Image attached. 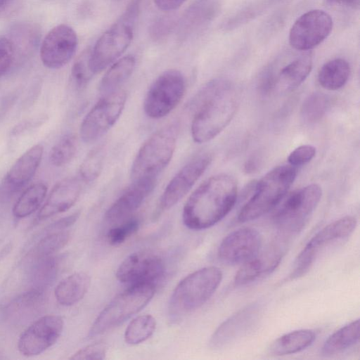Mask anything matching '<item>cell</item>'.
<instances>
[{
    "instance_id": "1",
    "label": "cell",
    "mask_w": 360,
    "mask_h": 360,
    "mask_svg": "<svg viewBox=\"0 0 360 360\" xmlns=\"http://www.w3.org/2000/svg\"><path fill=\"white\" fill-rule=\"evenodd\" d=\"M238 98L236 88L227 79L218 78L207 82L189 105L194 112L191 127L193 141L205 143L223 131L236 112Z\"/></svg>"
},
{
    "instance_id": "2",
    "label": "cell",
    "mask_w": 360,
    "mask_h": 360,
    "mask_svg": "<svg viewBox=\"0 0 360 360\" xmlns=\"http://www.w3.org/2000/svg\"><path fill=\"white\" fill-rule=\"evenodd\" d=\"M237 182L226 174L205 180L190 195L183 210L184 224L193 230L210 228L232 210L237 199Z\"/></svg>"
},
{
    "instance_id": "3",
    "label": "cell",
    "mask_w": 360,
    "mask_h": 360,
    "mask_svg": "<svg viewBox=\"0 0 360 360\" xmlns=\"http://www.w3.org/2000/svg\"><path fill=\"white\" fill-rule=\"evenodd\" d=\"M222 279L217 266L198 269L183 278L174 290L168 304V316L177 322L203 305L214 293Z\"/></svg>"
},
{
    "instance_id": "4",
    "label": "cell",
    "mask_w": 360,
    "mask_h": 360,
    "mask_svg": "<svg viewBox=\"0 0 360 360\" xmlns=\"http://www.w3.org/2000/svg\"><path fill=\"white\" fill-rule=\"evenodd\" d=\"M296 175L295 167L290 165H280L269 171L255 185V191L241 208L238 220L250 221L274 208L286 195Z\"/></svg>"
},
{
    "instance_id": "5",
    "label": "cell",
    "mask_w": 360,
    "mask_h": 360,
    "mask_svg": "<svg viewBox=\"0 0 360 360\" xmlns=\"http://www.w3.org/2000/svg\"><path fill=\"white\" fill-rule=\"evenodd\" d=\"M177 134V125L171 124L155 132L142 144L131 165L132 181L157 178L172 158Z\"/></svg>"
},
{
    "instance_id": "6",
    "label": "cell",
    "mask_w": 360,
    "mask_h": 360,
    "mask_svg": "<svg viewBox=\"0 0 360 360\" xmlns=\"http://www.w3.org/2000/svg\"><path fill=\"white\" fill-rule=\"evenodd\" d=\"M155 285H132L116 296L98 314L92 324L89 337L101 335L120 325L141 311L150 301Z\"/></svg>"
},
{
    "instance_id": "7",
    "label": "cell",
    "mask_w": 360,
    "mask_h": 360,
    "mask_svg": "<svg viewBox=\"0 0 360 360\" xmlns=\"http://www.w3.org/2000/svg\"><path fill=\"white\" fill-rule=\"evenodd\" d=\"M186 89L184 75L177 70L161 73L150 86L143 102L146 115L160 119L169 114L181 102Z\"/></svg>"
},
{
    "instance_id": "8",
    "label": "cell",
    "mask_w": 360,
    "mask_h": 360,
    "mask_svg": "<svg viewBox=\"0 0 360 360\" xmlns=\"http://www.w3.org/2000/svg\"><path fill=\"white\" fill-rule=\"evenodd\" d=\"M321 195V188L316 184L294 191L287 196L275 212V225L285 233L300 231L319 202Z\"/></svg>"
},
{
    "instance_id": "9",
    "label": "cell",
    "mask_w": 360,
    "mask_h": 360,
    "mask_svg": "<svg viewBox=\"0 0 360 360\" xmlns=\"http://www.w3.org/2000/svg\"><path fill=\"white\" fill-rule=\"evenodd\" d=\"M134 24L122 15L100 37L89 52V63L94 74L105 69L125 51L133 39Z\"/></svg>"
},
{
    "instance_id": "10",
    "label": "cell",
    "mask_w": 360,
    "mask_h": 360,
    "mask_svg": "<svg viewBox=\"0 0 360 360\" xmlns=\"http://www.w3.org/2000/svg\"><path fill=\"white\" fill-rule=\"evenodd\" d=\"M127 101L125 91L117 89L104 94L89 111L80 126L85 143L94 142L103 136L120 118Z\"/></svg>"
},
{
    "instance_id": "11",
    "label": "cell",
    "mask_w": 360,
    "mask_h": 360,
    "mask_svg": "<svg viewBox=\"0 0 360 360\" xmlns=\"http://www.w3.org/2000/svg\"><path fill=\"white\" fill-rule=\"evenodd\" d=\"M357 224L355 217L346 216L326 225L307 243L296 258L289 279L304 275L314 262L319 252L333 242L349 236Z\"/></svg>"
},
{
    "instance_id": "12",
    "label": "cell",
    "mask_w": 360,
    "mask_h": 360,
    "mask_svg": "<svg viewBox=\"0 0 360 360\" xmlns=\"http://www.w3.org/2000/svg\"><path fill=\"white\" fill-rule=\"evenodd\" d=\"M333 29V20L324 11L314 9L302 14L294 22L289 42L295 50L309 51L323 41Z\"/></svg>"
},
{
    "instance_id": "13",
    "label": "cell",
    "mask_w": 360,
    "mask_h": 360,
    "mask_svg": "<svg viewBox=\"0 0 360 360\" xmlns=\"http://www.w3.org/2000/svg\"><path fill=\"white\" fill-rule=\"evenodd\" d=\"M211 161L210 154L205 153L195 156L183 166L165 187L155 215H160L179 202L193 188Z\"/></svg>"
},
{
    "instance_id": "14",
    "label": "cell",
    "mask_w": 360,
    "mask_h": 360,
    "mask_svg": "<svg viewBox=\"0 0 360 360\" xmlns=\"http://www.w3.org/2000/svg\"><path fill=\"white\" fill-rule=\"evenodd\" d=\"M311 68V55L303 51L280 67L272 65L266 70L261 81L262 89L265 93L292 90L305 80Z\"/></svg>"
},
{
    "instance_id": "15",
    "label": "cell",
    "mask_w": 360,
    "mask_h": 360,
    "mask_svg": "<svg viewBox=\"0 0 360 360\" xmlns=\"http://www.w3.org/2000/svg\"><path fill=\"white\" fill-rule=\"evenodd\" d=\"M165 264L158 255L139 251L127 257L116 271L117 278L131 285L143 283L155 285L164 275Z\"/></svg>"
},
{
    "instance_id": "16",
    "label": "cell",
    "mask_w": 360,
    "mask_h": 360,
    "mask_svg": "<svg viewBox=\"0 0 360 360\" xmlns=\"http://www.w3.org/2000/svg\"><path fill=\"white\" fill-rule=\"evenodd\" d=\"M77 45V36L72 27L58 25L47 33L41 44V62L48 68H60L72 59Z\"/></svg>"
},
{
    "instance_id": "17",
    "label": "cell",
    "mask_w": 360,
    "mask_h": 360,
    "mask_svg": "<svg viewBox=\"0 0 360 360\" xmlns=\"http://www.w3.org/2000/svg\"><path fill=\"white\" fill-rule=\"evenodd\" d=\"M63 328V321L60 316H44L21 335L18 344V350L26 356L38 355L57 341Z\"/></svg>"
},
{
    "instance_id": "18",
    "label": "cell",
    "mask_w": 360,
    "mask_h": 360,
    "mask_svg": "<svg viewBox=\"0 0 360 360\" xmlns=\"http://www.w3.org/2000/svg\"><path fill=\"white\" fill-rule=\"evenodd\" d=\"M262 237L252 228H240L229 233L221 242L217 255L224 264H243L259 252Z\"/></svg>"
},
{
    "instance_id": "19",
    "label": "cell",
    "mask_w": 360,
    "mask_h": 360,
    "mask_svg": "<svg viewBox=\"0 0 360 360\" xmlns=\"http://www.w3.org/2000/svg\"><path fill=\"white\" fill-rule=\"evenodd\" d=\"M43 152V146L36 144L15 162L1 184L0 198L11 197L32 179L41 161Z\"/></svg>"
},
{
    "instance_id": "20",
    "label": "cell",
    "mask_w": 360,
    "mask_h": 360,
    "mask_svg": "<svg viewBox=\"0 0 360 360\" xmlns=\"http://www.w3.org/2000/svg\"><path fill=\"white\" fill-rule=\"evenodd\" d=\"M259 314L260 307L256 303L239 310L217 328L210 340V347L221 349L229 345L251 329Z\"/></svg>"
},
{
    "instance_id": "21",
    "label": "cell",
    "mask_w": 360,
    "mask_h": 360,
    "mask_svg": "<svg viewBox=\"0 0 360 360\" xmlns=\"http://www.w3.org/2000/svg\"><path fill=\"white\" fill-rule=\"evenodd\" d=\"M157 178H147L132 181L115 201L109 207L105 219L116 223L128 217L135 212L153 191Z\"/></svg>"
},
{
    "instance_id": "22",
    "label": "cell",
    "mask_w": 360,
    "mask_h": 360,
    "mask_svg": "<svg viewBox=\"0 0 360 360\" xmlns=\"http://www.w3.org/2000/svg\"><path fill=\"white\" fill-rule=\"evenodd\" d=\"M282 255V250L277 246H271L259 252L241 265L234 277V285H248L269 274L279 265Z\"/></svg>"
},
{
    "instance_id": "23",
    "label": "cell",
    "mask_w": 360,
    "mask_h": 360,
    "mask_svg": "<svg viewBox=\"0 0 360 360\" xmlns=\"http://www.w3.org/2000/svg\"><path fill=\"white\" fill-rule=\"evenodd\" d=\"M81 191L82 185L77 178H65L58 182L39 210L38 219L43 220L69 210L77 200Z\"/></svg>"
},
{
    "instance_id": "24",
    "label": "cell",
    "mask_w": 360,
    "mask_h": 360,
    "mask_svg": "<svg viewBox=\"0 0 360 360\" xmlns=\"http://www.w3.org/2000/svg\"><path fill=\"white\" fill-rule=\"evenodd\" d=\"M44 291L30 289L5 305L1 313L12 323H24L37 317L44 309Z\"/></svg>"
},
{
    "instance_id": "25",
    "label": "cell",
    "mask_w": 360,
    "mask_h": 360,
    "mask_svg": "<svg viewBox=\"0 0 360 360\" xmlns=\"http://www.w3.org/2000/svg\"><path fill=\"white\" fill-rule=\"evenodd\" d=\"M218 11L217 0H195L177 22L176 35L183 41L210 22Z\"/></svg>"
},
{
    "instance_id": "26",
    "label": "cell",
    "mask_w": 360,
    "mask_h": 360,
    "mask_svg": "<svg viewBox=\"0 0 360 360\" xmlns=\"http://www.w3.org/2000/svg\"><path fill=\"white\" fill-rule=\"evenodd\" d=\"M91 285L90 276L84 272L74 273L63 279L55 289L58 302L63 306H71L80 301Z\"/></svg>"
},
{
    "instance_id": "27",
    "label": "cell",
    "mask_w": 360,
    "mask_h": 360,
    "mask_svg": "<svg viewBox=\"0 0 360 360\" xmlns=\"http://www.w3.org/2000/svg\"><path fill=\"white\" fill-rule=\"evenodd\" d=\"M316 333L310 329H300L284 334L275 340L269 352L275 356L295 354L309 347L314 342Z\"/></svg>"
},
{
    "instance_id": "28",
    "label": "cell",
    "mask_w": 360,
    "mask_h": 360,
    "mask_svg": "<svg viewBox=\"0 0 360 360\" xmlns=\"http://www.w3.org/2000/svg\"><path fill=\"white\" fill-rule=\"evenodd\" d=\"M359 340V320L344 326L330 335L321 347V354L325 356L342 353L356 345Z\"/></svg>"
},
{
    "instance_id": "29",
    "label": "cell",
    "mask_w": 360,
    "mask_h": 360,
    "mask_svg": "<svg viewBox=\"0 0 360 360\" xmlns=\"http://www.w3.org/2000/svg\"><path fill=\"white\" fill-rule=\"evenodd\" d=\"M135 65L136 58L132 55L124 56L113 63L101 80V92L106 94L117 90L131 75Z\"/></svg>"
},
{
    "instance_id": "30",
    "label": "cell",
    "mask_w": 360,
    "mask_h": 360,
    "mask_svg": "<svg viewBox=\"0 0 360 360\" xmlns=\"http://www.w3.org/2000/svg\"><path fill=\"white\" fill-rule=\"evenodd\" d=\"M350 74V67L343 58H335L326 63L318 74L320 85L326 89L338 90L347 83Z\"/></svg>"
},
{
    "instance_id": "31",
    "label": "cell",
    "mask_w": 360,
    "mask_h": 360,
    "mask_svg": "<svg viewBox=\"0 0 360 360\" xmlns=\"http://www.w3.org/2000/svg\"><path fill=\"white\" fill-rule=\"evenodd\" d=\"M34 263L30 277L31 289L44 291L57 277L60 268L59 258L51 255Z\"/></svg>"
},
{
    "instance_id": "32",
    "label": "cell",
    "mask_w": 360,
    "mask_h": 360,
    "mask_svg": "<svg viewBox=\"0 0 360 360\" xmlns=\"http://www.w3.org/2000/svg\"><path fill=\"white\" fill-rule=\"evenodd\" d=\"M47 190L46 185L41 182L29 186L15 203L13 215L17 218H24L35 212L44 201Z\"/></svg>"
},
{
    "instance_id": "33",
    "label": "cell",
    "mask_w": 360,
    "mask_h": 360,
    "mask_svg": "<svg viewBox=\"0 0 360 360\" xmlns=\"http://www.w3.org/2000/svg\"><path fill=\"white\" fill-rule=\"evenodd\" d=\"M70 233L58 231L41 238L28 253L27 260L35 262L41 259L51 256L62 249L68 242Z\"/></svg>"
},
{
    "instance_id": "34",
    "label": "cell",
    "mask_w": 360,
    "mask_h": 360,
    "mask_svg": "<svg viewBox=\"0 0 360 360\" xmlns=\"http://www.w3.org/2000/svg\"><path fill=\"white\" fill-rule=\"evenodd\" d=\"M7 36L13 44L16 56L18 52L29 53L37 47L39 32L32 24L18 23L11 28Z\"/></svg>"
},
{
    "instance_id": "35",
    "label": "cell",
    "mask_w": 360,
    "mask_h": 360,
    "mask_svg": "<svg viewBox=\"0 0 360 360\" xmlns=\"http://www.w3.org/2000/svg\"><path fill=\"white\" fill-rule=\"evenodd\" d=\"M155 328L156 321L153 316L146 314L137 316L127 327L124 340L131 345L140 344L153 334Z\"/></svg>"
},
{
    "instance_id": "36",
    "label": "cell",
    "mask_w": 360,
    "mask_h": 360,
    "mask_svg": "<svg viewBox=\"0 0 360 360\" xmlns=\"http://www.w3.org/2000/svg\"><path fill=\"white\" fill-rule=\"evenodd\" d=\"M77 150V136L69 133L63 136L49 153L50 162L55 167H63L75 157Z\"/></svg>"
},
{
    "instance_id": "37",
    "label": "cell",
    "mask_w": 360,
    "mask_h": 360,
    "mask_svg": "<svg viewBox=\"0 0 360 360\" xmlns=\"http://www.w3.org/2000/svg\"><path fill=\"white\" fill-rule=\"evenodd\" d=\"M330 105L328 97L319 92L309 96L303 102L301 108V117L308 123L321 120L326 112Z\"/></svg>"
},
{
    "instance_id": "38",
    "label": "cell",
    "mask_w": 360,
    "mask_h": 360,
    "mask_svg": "<svg viewBox=\"0 0 360 360\" xmlns=\"http://www.w3.org/2000/svg\"><path fill=\"white\" fill-rule=\"evenodd\" d=\"M104 162V150L101 146L92 149L79 167V176L85 182H91L100 175Z\"/></svg>"
},
{
    "instance_id": "39",
    "label": "cell",
    "mask_w": 360,
    "mask_h": 360,
    "mask_svg": "<svg viewBox=\"0 0 360 360\" xmlns=\"http://www.w3.org/2000/svg\"><path fill=\"white\" fill-rule=\"evenodd\" d=\"M90 50L84 51L75 61L71 70V78L77 88L84 87L94 75L90 69Z\"/></svg>"
},
{
    "instance_id": "40",
    "label": "cell",
    "mask_w": 360,
    "mask_h": 360,
    "mask_svg": "<svg viewBox=\"0 0 360 360\" xmlns=\"http://www.w3.org/2000/svg\"><path fill=\"white\" fill-rule=\"evenodd\" d=\"M139 224L138 219L131 218L122 224L113 227L107 233L108 243L112 245H117L124 243L129 237L137 231Z\"/></svg>"
},
{
    "instance_id": "41",
    "label": "cell",
    "mask_w": 360,
    "mask_h": 360,
    "mask_svg": "<svg viewBox=\"0 0 360 360\" xmlns=\"http://www.w3.org/2000/svg\"><path fill=\"white\" fill-rule=\"evenodd\" d=\"M177 20L173 15H167L158 18L150 27V35L155 41L167 37L176 29Z\"/></svg>"
},
{
    "instance_id": "42",
    "label": "cell",
    "mask_w": 360,
    "mask_h": 360,
    "mask_svg": "<svg viewBox=\"0 0 360 360\" xmlns=\"http://www.w3.org/2000/svg\"><path fill=\"white\" fill-rule=\"evenodd\" d=\"M15 50L7 35H0V77L11 68L15 59Z\"/></svg>"
},
{
    "instance_id": "43",
    "label": "cell",
    "mask_w": 360,
    "mask_h": 360,
    "mask_svg": "<svg viewBox=\"0 0 360 360\" xmlns=\"http://www.w3.org/2000/svg\"><path fill=\"white\" fill-rule=\"evenodd\" d=\"M107 346L103 342H98L86 346L75 352L70 359H104Z\"/></svg>"
},
{
    "instance_id": "44",
    "label": "cell",
    "mask_w": 360,
    "mask_h": 360,
    "mask_svg": "<svg viewBox=\"0 0 360 360\" xmlns=\"http://www.w3.org/2000/svg\"><path fill=\"white\" fill-rule=\"evenodd\" d=\"M316 148L311 145H302L293 150L288 157L289 165L296 167L311 161L316 155Z\"/></svg>"
},
{
    "instance_id": "45",
    "label": "cell",
    "mask_w": 360,
    "mask_h": 360,
    "mask_svg": "<svg viewBox=\"0 0 360 360\" xmlns=\"http://www.w3.org/2000/svg\"><path fill=\"white\" fill-rule=\"evenodd\" d=\"M79 214L80 212L77 211L72 213L70 215L58 219V221L53 222L47 227L48 231H58L70 226L71 225L75 224V222L77 220V219L79 217Z\"/></svg>"
},
{
    "instance_id": "46",
    "label": "cell",
    "mask_w": 360,
    "mask_h": 360,
    "mask_svg": "<svg viewBox=\"0 0 360 360\" xmlns=\"http://www.w3.org/2000/svg\"><path fill=\"white\" fill-rule=\"evenodd\" d=\"M186 0H154L156 6L164 11H172L180 7Z\"/></svg>"
},
{
    "instance_id": "47",
    "label": "cell",
    "mask_w": 360,
    "mask_h": 360,
    "mask_svg": "<svg viewBox=\"0 0 360 360\" xmlns=\"http://www.w3.org/2000/svg\"><path fill=\"white\" fill-rule=\"evenodd\" d=\"M19 0H0V15L10 13L15 7Z\"/></svg>"
},
{
    "instance_id": "48",
    "label": "cell",
    "mask_w": 360,
    "mask_h": 360,
    "mask_svg": "<svg viewBox=\"0 0 360 360\" xmlns=\"http://www.w3.org/2000/svg\"><path fill=\"white\" fill-rule=\"evenodd\" d=\"M333 4H338L350 7H356L359 5V0H327Z\"/></svg>"
},
{
    "instance_id": "49",
    "label": "cell",
    "mask_w": 360,
    "mask_h": 360,
    "mask_svg": "<svg viewBox=\"0 0 360 360\" xmlns=\"http://www.w3.org/2000/svg\"><path fill=\"white\" fill-rule=\"evenodd\" d=\"M258 167V159L256 157H252L247 160L245 165V170L247 172H252Z\"/></svg>"
}]
</instances>
